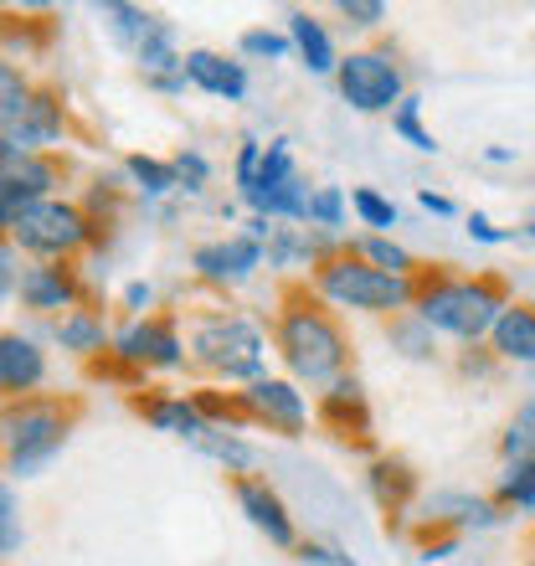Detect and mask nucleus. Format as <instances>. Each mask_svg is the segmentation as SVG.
Wrapping results in <instances>:
<instances>
[{
    "instance_id": "f257e3e1",
    "label": "nucleus",
    "mask_w": 535,
    "mask_h": 566,
    "mask_svg": "<svg viewBox=\"0 0 535 566\" xmlns=\"http://www.w3.org/2000/svg\"><path fill=\"white\" fill-rule=\"evenodd\" d=\"M191 360L201 371L222 376V381H258L268 360L263 329L238 310H211L191 319Z\"/></svg>"
},
{
    "instance_id": "f03ea898",
    "label": "nucleus",
    "mask_w": 535,
    "mask_h": 566,
    "mask_svg": "<svg viewBox=\"0 0 535 566\" xmlns=\"http://www.w3.org/2000/svg\"><path fill=\"white\" fill-rule=\"evenodd\" d=\"M500 314H505V294H500L494 283L438 279L417 294V319H422L432 335H453V340H479V335H490Z\"/></svg>"
},
{
    "instance_id": "7ed1b4c3",
    "label": "nucleus",
    "mask_w": 535,
    "mask_h": 566,
    "mask_svg": "<svg viewBox=\"0 0 535 566\" xmlns=\"http://www.w3.org/2000/svg\"><path fill=\"white\" fill-rule=\"evenodd\" d=\"M67 432H73V418L42 397H21L0 412V448H6L15 479H31L42 463L57 459L67 448Z\"/></svg>"
},
{
    "instance_id": "20e7f679",
    "label": "nucleus",
    "mask_w": 535,
    "mask_h": 566,
    "mask_svg": "<svg viewBox=\"0 0 535 566\" xmlns=\"http://www.w3.org/2000/svg\"><path fill=\"white\" fill-rule=\"evenodd\" d=\"M314 289H319L329 304H340V310H360V314L407 310V304H417V294H422L412 279H397V273L371 269V263H360L356 253L325 258L319 273H314Z\"/></svg>"
},
{
    "instance_id": "39448f33",
    "label": "nucleus",
    "mask_w": 535,
    "mask_h": 566,
    "mask_svg": "<svg viewBox=\"0 0 535 566\" xmlns=\"http://www.w3.org/2000/svg\"><path fill=\"white\" fill-rule=\"evenodd\" d=\"M279 350L298 381H335L345 366V335L325 310L289 304L279 319Z\"/></svg>"
},
{
    "instance_id": "423d86ee",
    "label": "nucleus",
    "mask_w": 535,
    "mask_h": 566,
    "mask_svg": "<svg viewBox=\"0 0 535 566\" xmlns=\"http://www.w3.org/2000/svg\"><path fill=\"white\" fill-rule=\"evenodd\" d=\"M93 238H98V227H93L88 211L52 196V201H36V207L15 222L11 248H15V253L42 258V263H62V258L83 253Z\"/></svg>"
},
{
    "instance_id": "0eeeda50",
    "label": "nucleus",
    "mask_w": 535,
    "mask_h": 566,
    "mask_svg": "<svg viewBox=\"0 0 535 566\" xmlns=\"http://www.w3.org/2000/svg\"><path fill=\"white\" fill-rule=\"evenodd\" d=\"M335 83H340L345 104L360 108V114H387L407 98L401 93V67L391 62V52H350L335 67Z\"/></svg>"
},
{
    "instance_id": "6e6552de",
    "label": "nucleus",
    "mask_w": 535,
    "mask_h": 566,
    "mask_svg": "<svg viewBox=\"0 0 535 566\" xmlns=\"http://www.w3.org/2000/svg\"><path fill=\"white\" fill-rule=\"evenodd\" d=\"M114 360H124L134 371H180L186 366V340H180L176 319L145 314V319H134L129 329L114 335Z\"/></svg>"
},
{
    "instance_id": "1a4fd4ad",
    "label": "nucleus",
    "mask_w": 535,
    "mask_h": 566,
    "mask_svg": "<svg viewBox=\"0 0 535 566\" xmlns=\"http://www.w3.org/2000/svg\"><path fill=\"white\" fill-rule=\"evenodd\" d=\"M238 407L253 422H268L273 432H289V438H298L304 422H310L304 391H298L294 381H279V376H258V381H248V391H238Z\"/></svg>"
},
{
    "instance_id": "9d476101",
    "label": "nucleus",
    "mask_w": 535,
    "mask_h": 566,
    "mask_svg": "<svg viewBox=\"0 0 535 566\" xmlns=\"http://www.w3.org/2000/svg\"><path fill=\"white\" fill-rule=\"evenodd\" d=\"M191 269L207 283H248L258 269H263V242L248 238V232L222 238V242H201L191 253Z\"/></svg>"
},
{
    "instance_id": "9b49d317",
    "label": "nucleus",
    "mask_w": 535,
    "mask_h": 566,
    "mask_svg": "<svg viewBox=\"0 0 535 566\" xmlns=\"http://www.w3.org/2000/svg\"><path fill=\"white\" fill-rule=\"evenodd\" d=\"M62 129H67V108H62V98L52 88H36L27 98V108L11 119L6 139H11L21 155H42V149H52L62 139Z\"/></svg>"
},
{
    "instance_id": "f8f14e48",
    "label": "nucleus",
    "mask_w": 535,
    "mask_h": 566,
    "mask_svg": "<svg viewBox=\"0 0 535 566\" xmlns=\"http://www.w3.org/2000/svg\"><path fill=\"white\" fill-rule=\"evenodd\" d=\"M238 510L248 515L258 536H268V546H298V531H294V515L289 505L279 500V490L268 484V479H238Z\"/></svg>"
},
{
    "instance_id": "ddd939ff",
    "label": "nucleus",
    "mask_w": 535,
    "mask_h": 566,
    "mask_svg": "<svg viewBox=\"0 0 535 566\" xmlns=\"http://www.w3.org/2000/svg\"><path fill=\"white\" fill-rule=\"evenodd\" d=\"M422 521L448 525V531H494L500 525V505L484 494H463V490H438L422 500Z\"/></svg>"
},
{
    "instance_id": "4468645a",
    "label": "nucleus",
    "mask_w": 535,
    "mask_h": 566,
    "mask_svg": "<svg viewBox=\"0 0 535 566\" xmlns=\"http://www.w3.org/2000/svg\"><path fill=\"white\" fill-rule=\"evenodd\" d=\"M186 83L211 93V98H227V104H242V98H248V67L222 57V52H207V46L186 52Z\"/></svg>"
},
{
    "instance_id": "2eb2a0df",
    "label": "nucleus",
    "mask_w": 535,
    "mask_h": 566,
    "mask_svg": "<svg viewBox=\"0 0 535 566\" xmlns=\"http://www.w3.org/2000/svg\"><path fill=\"white\" fill-rule=\"evenodd\" d=\"M15 298L36 314H57V310L67 314V310H77V279L62 263H36V269H21Z\"/></svg>"
},
{
    "instance_id": "dca6fc26",
    "label": "nucleus",
    "mask_w": 535,
    "mask_h": 566,
    "mask_svg": "<svg viewBox=\"0 0 535 566\" xmlns=\"http://www.w3.org/2000/svg\"><path fill=\"white\" fill-rule=\"evenodd\" d=\"M46 381V350L27 335H0V397H27Z\"/></svg>"
},
{
    "instance_id": "f3484780",
    "label": "nucleus",
    "mask_w": 535,
    "mask_h": 566,
    "mask_svg": "<svg viewBox=\"0 0 535 566\" xmlns=\"http://www.w3.org/2000/svg\"><path fill=\"white\" fill-rule=\"evenodd\" d=\"M93 15L104 21V31L114 36V46H124L129 57L149 42V31L165 21V15L145 11V6H124V0H104V6H93Z\"/></svg>"
},
{
    "instance_id": "a211bd4d",
    "label": "nucleus",
    "mask_w": 535,
    "mask_h": 566,
    "mask_svg": "<svg viewBox=\"0 0 535 566\" xmlns=\"http://www.w3.org/2000/svg\"><path fill=\"white\" fill-rule=\"evenodd\" d=\"M139 412L149 418L155 432H170L180 443H191L196 432L207 428V412H201L196 397H149V402H139Z\"/></svg>"
},
{
    "instance_id": "6ab92c4d",
    "label": "nucleus",
    "mask_w": 535,
    "mask_h": 566,
    "mask_svg": "<svg viewBox=\"0 0 535 566\" xmlns=\"http://www.w3.org/2000/svg\"><path fill=\"white\" fill-rule=\"evenodd\" d=\"M289 42H294V52L304 57V67H310L314 77H325V73H335V67H340L329 31L319 27L310 11H289Z\"/></svg>"
},
{
    "instance_id": "aec40b11",
    "label": "nucleus",
    "mask_w": 535,
    "mask_h": 566,
    "mask_svg": "<svg viewBox=\"0 0 535 566\" xmlns=\"http://www.w3.org/2000/svg\"><path fill=\"white\" fill-rule=\"evenodd\" d=\"M494 350L505 360H521V366H535V310L531 304H505V314L494 319Z\"/></svg>"
},
{
    "instance_id": "412c9836",
    "label": "nucleus",
    "mask_w": 535,
    "mask_h": 566,
    "mask_svg": "<svg viewBox=\"0 0 535 566\" xmlns=\"http://www.w3.org/2000/svg\"><path fill=\"white\" fill-rule=\"evenodd\" d=\"M191 448H196V453H207V459H217L222 469H232V474H242V469H253V463H258L253 443H242L238 428H217V422H207V428L196 432Z\"/></svg>"
},
{
    "instance_id": "4be33fe9",
    "label": "nucleus",
    "mask_w": 535,
    "mask_h": 566,
    "mask_svg": "<svg viewBox=\"0 0 535 566\" xmlns=\"http://www.w3.org/2000/svg\"><path fill=\"white\" fill-rule=\"evenodd\" d=\"M52 335H57V345L62 350H73V356H98V350L108 345V329L93 310H67Z\"/></svg>"
},
{
    "instance_id": "5701e85b",
    "label": "nucleus",
    "mask_w": 535,
    "mask_h": 566,
    "mask_svg": "<svg viewBox=\"0 0 535 566\" xmlns=\"http://www.w3.org/2000/svg\"><path fill=\"white\" fill-rule=\"evenodd\" d=\"M124 176L134 180V191L145 196V201H160V196L180 191L176 160H155V155H129V160H124Z\"/></svg>"
},
{
    "instance_id": "b1692460",
    "label": "nucleus",
    "mask_w": 535,
    "mask_h": 566,
    "mask_svg": "<svg viewBox=\"0 0 535 566\" xmlns=\"http://www.w3.org/2000/svg\"><path fill=\"white\" fill-rule=\"evenodd\" d=\"M494 505H515V510H525V515H535V459L505 463L500 490H494Z\"/></svg>"
},
{
    "instance_id": "393cba45",
    "label": "nucleus",
    "mask_w": 535,
    "mask_h": 566,
    "mask_svg": "<svg viewBox=\"0 0 535 566\" xmlns=\"http://www.w3.org/2000/svg\"><path fill=\"white\" fill-rule=\"evenodd\" d=\"M319 412H325V422H335L340 432H345V418H356V428H366V391H360L356 376H340V381L329 387Z\"/></svg>"
},
{
    "instance_id": "a878e982",
    "label": "nucleus",
    "mask_w": 535,
    "mask_h": 566,
    "mask_svg": "<svg viewBox=\"0 0 535 566\" xmlns=\"http://www.w3.org/2000/svg\"><path fill=\"white\" fill-rule=\"evenodd\" d=\"M407 490H412V469L407 463H371V494H376V505L381 510H401L407 505Z\"/></svg>"
},
{
    "instance_id": "bb28decb",
    "label": "nucleus",
    "mask_w": 535,
    "mask_h": 566,
    "mask_svg": "<svg viewBox=\"0 0 535 566\" xmlns=\"http://www.w3.org/2000/svg\"><path fill=\"white\" fill-rule=\"evenodd\" d=\"M391 135H401L417 155H438V135L422 129V98H401V104L391 108Z\"/></svg>"
},
{
    "instance_id": "cd10ccee",
    "label": "nucleus",
    "mask_w": 535,
    "mask_h": 566,
    "mask_svg": "<svg viewBox=\"0 0 535 566\" xmlns=\"http://www.w3.org/2000/svg\"><path fill=\"white\" fill-rule=\"evenodd\" d=\"M31 93H36V88H31V77L21 73L11 57H0V135H6V129H11V119L27 108Z\"/></svg>"
},
{
    "instance_id": "c85d7f7f",
    "label": "nucleus",
    "mask_w": 535,
    "mask_h": 566,
    "mask_svg": "<svg viewBox=\"0 0 535 566\" xmlns=\"http://www.w3.org/2000/svg\"><path fill=\"white\" fill-rule=\"evenodd\" d=\"M356 258H360V263H371V269H381V273L412 279V253H407V248H397L391 238H360L356 242Z\"/></svg>"
},
{
    "instance_id": "c756f323",
    "label": "nucleus",
    "mask_w": 535,
    "mask_h": 566,
    "mask_svg": "<svg viewBox=\"0 0 535 566\" xmlns=\"http://www.w3.org/2000/svg\"><path fill=\"white\" fill-rule=\"evenodd\" d=\"M27 541V521H21V500H15L11 479L0 474V556H15Z\"/></svg>"
},
{
    "instance_id": "7c9ffc66",
    "label": "nucleus",
    "mask_w": 535,
    "mask_h": 566,
    "mask_svg": "<svg viewBox=\"0 0 535 566\" xmlns=\"http://www.w3.org/2000/svg\"><path fill=\"white\" fill-rule=\"evenodd\" d=\"M500 448H505L510 463L535 459V402H525L521 412L510 418V428H505V438H500Z\"/></svg>"
},
{
    "instance_id": "2f4dec72",
    "label": "nucleus",
    "mask_w": 535,
    "mask_h": 566,
    "mask_svg": "<svg viewBox=\"0 0 535 566\" xmlns=\"http://www.w3.org/2000/svg\"><path fill=\"white\" fill-rule=\"evenodd\" d=\"M350 207H356V217L366 227H376V238L397 227V207H391L381 191H371V186H356V191H350Z\"/></svg>"
},
{
    "instance_id": "473e14b6",
    "label": "nucleus",
    "mask_w": 535,
    "mask_h": 566,
    "mask_svg": "<svg viewBox=\"0 0 535 566\" xmlns=\"http://www.w3.org/2000/svg\"><path fill=\"white\" fill-rule=\"evenodd\" d=\"M294 149H289V139H273V145H263V160H258V176L253 186H283V180H294ZM248 186V191H253Z\"/></svg>"
},
{
    "instance_id": "72a5a7b5",
    "label": "nucleus",
    "mask_w": 535,
    "mask_h": 566,
    "mask_svg": "<svg viewBox=\"0 0 535 566\" xmlns=\"http://www.w3.org/2000/svg\"><path fill=\"white\" fill-rule=\"evenodd\" d=\"M310 222L314 227H345V191L340 186H319V191L310 196Z\"/></svg>"
},
{
    "instance_id": "f704fd0d",
    "label": "nucleus",
    "mask_w": 535,
    "mask_h": 566,
    "mask_svg": "<svg viewBox=\"0 0 535 566\" xmlns=\"http://www.w3.org/2000/svg\"><path fill=\"white\" fill-rule=\"evenodd\" d=\"M391 335H397L401 345H407V350H401V356H412V360H432V329L422 325V319H397V329H391Z\"/></svg>"
},
{
    "instance_id": "c9c22d12",
    "label": "nucleus",
    "mask_w": 535,
    "mask_h": 566,
    "mask_svg": "<svg viewBox=\"0 0 535 566\" xmlns=\"http://www.w3.org/2000/svg\"><path fill=\"white\" fill-rule=\"evenodd\" d=\"M176 176H180V191L196 196V191H201V186L211 180L207 155H201V149H180V155H176Z\"/></svg>"
},
{
    "instance_id": "e433bc0d",
    "label": "nucleus",
    "mask_w": 535,
    "mask_h": 566,
    "mask_svg": "<svg viewBox=\"0 0 535 566\" xmlns=\"http://www.w3.org/2000/svg\"><path fill=\"white\" fill-rule=\"evenodd\" d=\"M289 36H283V31H248V36H242V52H248V57H289Z\"/></svg>"
},
{
    "instance_id": "4c0bfd02",
    "label": "nucleus",
    "mask_w": 535,
    "mask_h": 566,
    "mask_svg": "<svg viewBox=\"0 0 535 566\" xmlns=\"http://www.w3.org/2000/svg\"><path fill=\"white\" fill-rule=\"evenodd\" d=\"M298 562L304 566H360L356 556H345L340 546H329V541H298Z\"/></svg>"
},
{
    "instance_id": "58836bf2",
    "label": "nucleus",
    "mask_w": 535,
    "mask_h": 566,
    "mask_svg": "<svg viewBox=\"0 0 535 566\" xmlns=\"http://www.w3.org/2000/svg\"><path fill=\"white\" fill-rule=\"evenodd\" d=\"M340 15L350 21V27L371 31V27H381V21H387V6H381V0H340Z\"/></svg>"
},
{
    "instance_id": "ea45409f",
    "label": "nucleus",
    "mask_w": 535,
    "mask_h": 566,
    "mask_svg": "<svg viewBox=\"0 0 535 566\" xmlns=\"http://www.w3.org/2000/svg\"><path fill=\"white\" fill-rule=\"evenodd\" d=\"M15 289H21V269H15V248H11V242H0V304H6V298H15Z\"/></svg>"
},
{
    "instance_id": "a19ab883",
    "label": "nucleus",
    "mask_w": 535,
    "mask_h": 566,
    "mask_svg": "<svg viewBox=\"0 0 535 566\" xmlns=\"http://www.w3.org/2000/svg\"><path fill=\"white\" fill-rule=\"evenodd\" d=\"M258 160H263V145H258V139H242V149H238V170H232V176H238V186H242V191L253 186V176H258Z\"/></svg>"
},
{
    "instance_id": "79ce46f5",
    "label": "nucleus",
    "mask_w": 535,
    "mask_h": 566,
    "mask_svg": "<svg viewBox=\"0 0 535 566\" xmlns=\"http://www.w3.org/2000/svg\"><path fill=\"white\" fill-rule=\"evenodd\" d=\"M124 304H129V310L139 314V319H145V310L155 304V289H149V283H139V279L124 283Z\"/></svg>"
},
{
    "instance_id": "37998d69",
    "label": "nucleus",
    "mask_w": 535,
    "mask_h": 566,
    "mask_svg": "<svg viewBox=\"0 0 535 566\" xmlns=\"http://www.w3.org/2000/svg\"><path fill=\"white\" fill-rule=\"evenodd\" d=\"M469 238H479V242H490V248H494V242H510V232H500L490 217H479V211H474V217H469Z\"/></svg>"
},
{
    "instance_id": "c03bdc74",
    "label": "nucleus",
    "mask_w": 535,
    "mask_h": 566,
    "mask_svg": "<svg viewBox=\"0 0 535 566\" xmlns=\"http://www.w3.org/2000/svg\"><path fill=\"white\" fill-rule=\"evenodd\" d=\"M417 201H422V211H432V217H453V201L438 191H417Z\"/></svg>"
},
{
    "instance_id": "a18cd8bd",
    "label": "nucleus",
    "mask_w": 535,
    "mask_h": 566,
    "mask_svg": "<svg viewBox=\"0 0 535 566\" xmlns=\"http://www.w3.org/2000/svg\"><path fill=\"white\" fill-rule=\"evenodd\" d=\"M453 546H459V536H448V541H438V546H422V556H417V562H448V556H453Z\"/></svg>"
},
{
    "instance_id": "49530a36",
    "label": "nucleus",
    "mask_w": 535,
    "mask_h": 566,
    "mask_svg": "<svg viewBox=\"0 0 535 566\" xmlns=\"http://www.w3.org/2000/svg\"><path fill=\"white\" fill-rule=\"evenodd\" d=\"M484 160H490V165H510V160H515V149L494 145V149H484Z\"/></svg>"
},
{
    "instance_id": "de8ad7c7",
    "label": "nucleus",
    "mask_w": 535,
    "mask_h": 566,
    "mask_svg": "<svg viewBox=\"0 0 535 566\" xmlns=\"http://www.w3.org/2000/svg\"><path fill=\"white\" fill-rule=\"evenodd\" d=\"M525 242H535V211L525 217Z\"/></svg>"
}]
</instances>
